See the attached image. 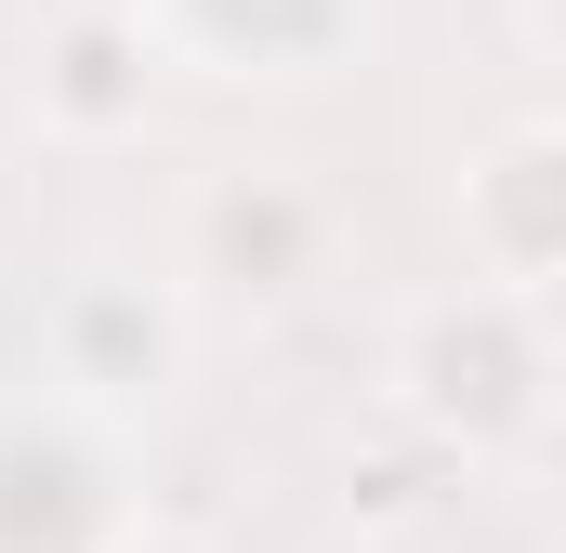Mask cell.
Wrapping results in <instances>:
<instances>
[{
    "instance_id": "6da1fadb",
    "label": "cell",
    "mask_w": 566,
    "mask_h": 553,
    "mask_svg": "<svg viewBox=\"0 0 566 553\" xmlns=\"http://www.w3.org/2000/svg\"><path fill=\"white\" fill-rule=\"evenodd\" d=\"M66 356H80V383H158L171 316H158L145 290H80V303H66Z\"/></svg>"
},
{
    "instance_id": "7a4b0ae2",
    "label": "cell",
    "mask_w": 566,
    "mask_h": 553,
    "mask_svg": "<svg viewBox=\"0 0 566 553\" xmlns=\"http://www.w3.org/2000/svg\"><path fill=\"white\" fill-rule=\"evenodd\" d=\"M53 106H66V119H133L145 106V27H66Z\"/></svg>"
},
{
    "instance_id": "3957f363",
    "label": "cell",
    "mask_w": 566,
    "mask_h": 553,
    "mask_svg": "<svg viewBox=\"0 0 566 553\" xmlns=\"http://www.w3.org/2000/svg\"><path fill=\"white\" fill-rule=\"evenodd\" d=\"M119 553H185V541H119Z\"/></svg>"
}]
</instances>
